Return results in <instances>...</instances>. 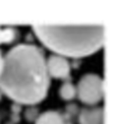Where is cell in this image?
I'll return each instance as SVG.
<instances>
[{
	"mask_svg": "<svg viewBox=\"0 0 130 124\" xmlns=\"http://www.w3.org/2000/svg\"><path fill=\"white\" fill-rule=\"evenodd\" d=\"M60 94H61L62 98L66 99V100H69V99H71V98L74 97L75 90H74V87H73L70 83H66V84H64V85L61 87Z\"/></svg>",
	"mask_w": 130,
	"mask_h": 124,
	"instance_id": "52a82bcc",
	"label": "cell"
},
{
	"mask_svg": "<svg viewBox=\"0 0 130 124\" xmlns=\"http://www.w3.org/2000/svg\"><path fill=\"white\" fill-rule=\"evenodd\" d=\"M79 98L87 104L99 102L103 96V81L96 75H85L78 83Z\"/></svg>",
	"mask_w": 130,
	"mask_h": 124,
	"instance_id": "3957f363",
	"label": "cell"
},
{
	"mask_svg": "<svg viewBox=\"0 0 130 124\" xmlns=\"http://www.w3.org/2000/svg\"><path fill=\"white\" fill-rule=\"evenodd\" d=\"M103 111L101 109L84 110L80 114L81 124H102Z\"/></svg>",
	"mask_w": 130,
	"mask_h": 124,
	"instance_id": "5b68a950",
	"label": "cell"
},
{
	"mask_svg": "<svg viewBox=\"0 0 130 124\" xmlns=\"http://www.w3.org/2000/svg\"><path fill=\"white\" fill-rule=\"evenodd\" d=\"M2 64H3V60H2L1 54H0V73H1V70H2Z\"/></svg>",
	"mask_w": 130,
	"mask_h": 124,
	"instance_id": "9c48e42d",
	"label": "cell"
},
{
	"mask_svg": "<svg viewBox=\"0 0 130 124\" xmlns=\"http://www.w3.org/2000/svg\"><path fill=\"white\" fill-rule=\"evenodd\" d=\"M48 85L47 66L37 47L19 45L6 55L0 87L11 99L22 104H36L44 99Z\"/></svg>",
	"mask_w": 130,
	"mask_h": 124,
	"instance_id": "6da1fadb",
	"label": "cell"
},
{
	"mask_svg": "<svg viewBox=\"0 0 130 124\" xmlns=\"http://www.w3.org/2000/svg\"><path fill=\"white\" fill-rule=\"evenodd\" d=\"M37 124H65L62 117L56 112H46L37 121Z\"/></svg>",
	"mask_w": 130,
	"mask_h": 124,
	"instance_id": "8992f818",
	"label": "cell"
},
{
	"mask_svg": "<svg viewBox=\"0 0 130 124\" xmlns=\"http://www.w3.org/2000/svg\"><path fill=\"white\" fill-rule=\"evenodd\" d=\"M14 37V32L11 28H0V43H8L11 42Z\"/></svg>",
	"mask_w": 130,
	"mask_h": 124,
	"instance_id": "ba28073f",
	"label": "cell"
},
{
	"mask_svg": "<svg viewBox=\"0 0 130 124\" xmlns=\"http://www.w3.org/2000/svg\"><path fill=\"white\" fill-rule=\"evenodd\" d=\"M47 67L50 74L55 77H65L69 73V65L67 61L59 56H51L48 60Z\"/></svg>",
	"mask_w": 130,
	"mask_h": 124,
	"instance_id": "277c9868",
	"label": "cell"
},
{
	"mask_svg": "<svg viewBox=\"0 0 130 124\" xmlns=\"http://www.w3.org/2000/svg\"><path fill=\"white\" fill-rule=\"evenodd\" d=\"M40 41L51 50L70 57H82L99 50L105 40V28L100 24L34 25Z\"/></svg>",
	"mask_w": 130,
	"mask_h": 124,
	"instance_id": "7a4b0ae2",
	"label": "cell"
}]
</instances>
